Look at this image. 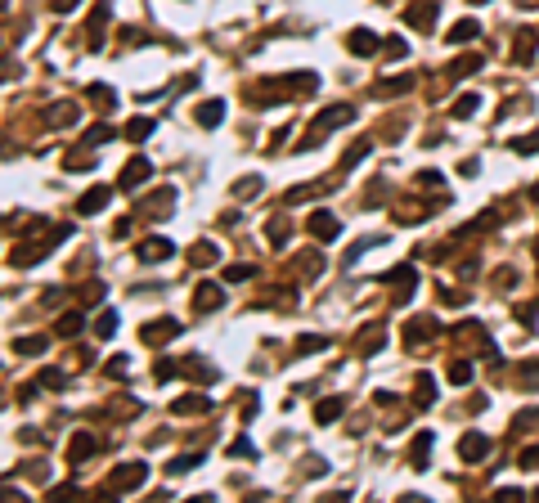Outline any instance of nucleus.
Returning a JSON list of instances; mask_svg holds the SVG:
<instances>
[{"label":"nucleus","instance_id":"nucleus-1","mask_svg":"<svg viewBox=\"0 0 539 503\" xmlns=\"http://www.w3.org/2000/svg\"><path fill=\"white\" fill-rule=\"evenodd\" d=\"M355 117V108H328V113H320V117H315V126H310V140H305V144H320L324 140V131H333V126H346V121Z\"/></svg>","mask_w":539,"mask_h":503},{"label":"nucleus","instance_id":"nucleus-2","mask_svg":"<svg viewBox=\"0 0 539 503\" xmlns=\"http://www.w3.org/2000/svg\"><path fill=\"white\" fill-rule=\"evenodd\" d=\"M485 454H490V436H481V432H468V436L459 440V459H463V463H481Z\"/></svg>","mask_w":539,"mask_h":503},{"label":"nucleus","instance_id":"nucleus-3","mask_svg":"<svg viewBox=\"0 0 539 503\" xmlns=\"http://www.w3.org/2000/svg\"><path fill=\"white\" fill-rule=\"evenodd\" d=\"M404 23L427 32V28L436 23V0H418V5H409V9H404Z\"/></svg>","mask_w":539,"mask_h":503},{"label":"nucleus","instance_id":"nucleus-4","mask_svg":"<svg viewBox=\"0 0 539 503\" xmlns=\"http://www.w3.org/2000/svg\"><path fill=\"white\" fill-rule=\"evenodd\" d=\"M149 481V468L144 463H131V468H117L113 472V490H135V485H144Z\"/></svg>","mask_w":539,"mask_h":503},{"label":"nucleus","instance_id":"nucleus-5","mask_svg":"<svg viewBox=\"0 0 539 503\" xmlns=\"http://www.w3.org/2000/svg\"><path fill=\"white\" fill-rule=\"evenodd\" d=\"M171 252H176V248H171V238H157V234L140 243V261H144V265H153V261H166Z\"/></svg>","mask_w":539,"mask_h":503},{"label":"nucleus","instance_id":"nucleus-6","mask_svg":"<svg viewBox=\"0 0 539 503\" xmlns=\"http://www.w3.org/2000/svg\"><path fill=\"white\" fill-rule=\"evenodd\" d=\"M149 171H153V166H149V162H144V157H135V162H131L126 171H121V180H117V185H121V189H126V193H131V189H140V185H144V180H149Z\"/></svg>","mask_w":539,"mask_h":503},{"label":"nucleus","instance_id":"nucleus-7","mask_svg":"<svg viewBox=\"0 0 539 503\" xmlns=\"http://www.w3.org/2000/svg\"><path fill=\"white\" fill-rule=\"evenodd\" d=\"M220 301H225V292L216 284H198V292H193V310H216Z\"/></svg>","mask_w":539,"mask_h":503},{"label":"nucleus","instance_id":"nucleus-8","mask_svg":"<svg viewBox=\"0 0 539 503\" xmlns=\"http://www.w3.org/2000/svg\"><path fill=\"white\" fill-rule=\"evenodd\" d=\"M337 229H341L337 216H328V212H315V216H310V234H315V238H337Z\"/></svg>","mask_w":539,"mask_h":503},{"label":"nucleus","instance_id":"nucleus-9","mask_svg":"<svg viewBox=\"0 0 539 503\" xmlns=\"http://www.w3.org/2000/svg\"><path fill=\"white\" fill-rule=\"evenodd\" d=\"M220 121H225V104H220V99H207V104L198 108V126H207V131H216Z\"/></svg>","mask_w":539,"mask_h":503},{"label":"nucleus","instance_id":"nucleus-10","mask_svg":"<svg viewBox=\"0 0 539 503\" xmlns=\"http://www.w3.org/2000/svg\"><path fill=\"white\" fill-rule=\"evenodd\" d=\"M341 418V396H328V400H320V404H315V423H337Z\"/></svg>","mask_w":539,"mask_h":503},{"label":"nucleus","instance_id":"nucleus-11","mask_svg":"<svg viewBox=\"0 0 539 503\" xmlns=\"http://www.w3.org/2000/svg\"><path fill=\"white\" fill-rule=\"evenodd\" d=\"M346 45H351V54H373V50H377V36H373V32H364V28H355Z\"/></svg>","mask_w":539,"mask_h":503},{"label":"nucleus","instance_id":"nucleus-12","mask_svg":"<svg viewBox=\"0 0 539 503\" xmlns=\"http://www.w3.org/2000/svg\"><path fill=\"white\" fill-rule=\"evenodd\" d=\"M176 333H180V324H176V319H166V324H149V328H144V341H171Z\"/></svg>","mask_w":539,"mask_h":503},{"label":"nucleus","instance_id":"nucleus-13","mask_svg":"<svg viewBox=\"0 0 539 503\" xmlns=\"http://www.w3.org/2000/svg\"><path fill=\"white\" fill-rule=\"evenodd\" d=\"M476 32H481V28H476L472 18H463V23H454V28H449V41H454V45H468V41H476Z\"/></svg>","mask_w":539,"mask_h":503},{"label":"nucleus","instance_id":"nucleus-14","mask_svg":"<svg viewBox=\"0 0 539 503\" xmlns=\"http://www.w3.org/2000/svg\"><path fill=\"white\" fill-rule=\"evenodd\" d=\"M108 198H113V189H104V185H99V189H90V193L81 198V212H85V216H90V212H99V207H104Z\"/></svg>","mask_w":539,"mask_h":503},{"label":"nucleus","instance_id":"nucleus-15","mask_svg":"<svg viewBox=\"0 0 539 503\" xmlns=\"http://www.w3.org/2000/svg\"><path fill=\"white\" fill-rule=\"evenodd\" d=\"M81 328H85V319H81L77 310H68L63 319H59V337H77V333H81Z\"/></svg>","mask_w":539,"mask_h":503},{"label":"nucleus","instance_id":"nucleus-16","mask_svg":"<svg viewBox=\"0 0 539 503\" xmlns=\"http://www.w3.org/2000/svg\"><path fill=\"white\" fill-rule=\"evenodd\" d=\"M85 454H95V436H77V440H72V454H68V463H81L85 459Z\"/></svg>","mask_w":539,"mask_h":503},{"label":"nucleus","instance_id":"nucleus-17","mask_svg":"<svg viewBox=\"0 0 539 503\" xmlns=\"http://www.w3.org/2000/svg\"><path fill=\"white\" fill-rule=\"evenodd\" d=\"M45 351V337H18L14 341V355H41Z\"/></svg>","mask_w":539,"mask_h":503},{"label":"nucleus","instance_id":"nucleus-18","mask_svg":"<svg viewBox=\"0 0 539 503\" xmlns=\"http://www.w3.org/2000/svg\"><path fill=\"white\" fill-rule=\"evenodd\" d=\"M207 409V396H180L176 400V413H202Z\"/></svg>","mask_w":539,"mask_h":503},{"label":"nucleus","instance_id":"nucleus-19","mask_svg":"<svg viewBox=\"0 0 539 503\" xmlns=\"http://www.w3.org/2000/svg\"><path fill=\"white\" fill-rule=\"evenodd\" d=\"M382 243H387L382 234H377V238H360V243H355V248L346 252V265H351V261H360V256H364V252H369V248H382Z\"/></svg>","mask_w":539,"mask_h":503},{"label":"nucleus","instance_id":"nucleus-20","mask_svg":"<svg viewBox=\"0 0 539 503\" xmlns=\"http://www.w3.org/2000/svg\"><path fill=\"white\" fill-rule=\"evenodd\" d=\"M144 135H153V121H149V117H135L131 126H126V140H135V144H140Z\"/></svg>","mask_w":539,"mask_h":503},{"label":"nucleus","instance_id":"nucleus-21","mask_svg":"<svg viewBox=\"0 0 539 503\" xmlns=\"http://www.w3.org/2000/svg\"><path fill=\"white\" fill-rule=\"evenodd\" d=\"M476 68H481V54H468V59H459V63H454V72H449V77L463 81V77H468V72H476Z\"/></svg>","mask_w":539,"mask_h":503},{"label":"nucleus","instance_id":"nucleus-22","mask_svg":"<svg viewBox=\"0 0 539 503\" xmlns=\"http://www.w3.org/2000/svg\"><path fill=\"white\" fill-rule=\"evenodd\" d=\"M189 261H193V265H212V261H216V248H212V243H198V248L189 252Z\"/></svg>","mask_w":539,"mask_h":503},{"label":"nucleus","instance_id":"nucleus-23","mask_svg":"<svg viewBox=\"0 0 539 503\" xmlns=\"http://www.w3.org/2000/svg\"><path fill=\"white\" fill-rule=\"evenodd\" d=\"M95 333H99V337H113V333H117V310H104L99 324H95Z\"/></svg>","mask_w":539,"mask_h":503},{"label":"nucleus","instance_id":"nucleus-24","mask_svg":"<svg viewBox=\"0 0 539 503\" xmlns=\"http://www.w3.org/2000/svg\"><path fill=\"white\" fill-rule=\"evenodd\" d=\"M413 77H396V81H377V95H400V90H409Z\"/></svg>","mask_w":539,"mask_h":503},{"label":"nucleus","instance_id":"nucleus-25","mask_svg":"<svg viewBox=\"0 0 539 503\" xmlns=\"http://www.w3.org/2000/svg\"><path fill=\"white\" fill-rule=\"evenodd\" d=\"M476 104H481L476 95H459V99H454V117H472V113H476Z\"/></svg>","mask_w":539,"mask_h":503},{"label":"nucleus","instance_id":"nucleus-26","mask_svg":"<svg viewBox=\"0 0 539 503\" xmlns=\"http://www.w3.org/2000/svg\"><path fill=\"white\" fill-rule=\"evenodd\" d=\"M517 468L539 472V445H531V449H521V454H517Z\"/></svg>","mask_w":539,"mask_h":503},{"label":"nucleus","instance_id":"nucleus-27","mask_svg":"<svg viewBox=\"0 0 539 503\" xmlns=\"http://www.w3.org/2000/svg\"><path fill=\"white\" fill-rule=\"evenodd\" d=\"M369 149H373V144H369V140H360V144H355V149H351L346 157H341V171H351V166H355V162L364 157V153H369Z\"/></svg>","mask_w":539,"mask_h":503},{"label":"nucleus","instance_id":"nucleus-28","mask_svg":"<svg viewBox=\"0 0 539 503\" xmlns=\"http://www.w3.org/2000/svg\"><path fill=\"white\" fill-rule=\"evenodd\" d=\"M468 377H472V364H468V360H454V364H449V382H459V387H463Z\"/></svg>","mask_w":539,"mask_h":503},{"label":"nucleus","instance_id":"nucleus-29","mask_svg":"<svg viewBox=\"0 0 539 503\" xmlns=\"http://www.w3.org/2000/svg\"><path fill=\"white\" fill-rule=\"evenodd\" d=\"M517 59H521V63H526V59H535V32L531 28H526V36L517 41Z\"/></svg>","mask_w":539,"mask_h":503},{"label":"nucleus","instance_id":"nucleus-30","mask_svg":"<svg viewBox=\"0 0 539 503\" xmlns=\"http://www.w3.org/2000/svg\"><path fill=\"white\" fill-rule=\"evenodd\" d=\"M404 279H418V274H413V265H400V269H387V274H382V284H404Z\"/></svg>","mask_w":539,"mask_h":503},{"label":"nucleus","instance_id":"nucleus-31","mask_svg":"<svg viewBox=\"0 0 539 503\" xmlns=\"http://www.w3.org/2000/svg\"><path fill=\"white\" fill-rule=\"evenodd\" d=\"M202 463V454H180L176 463H171V472H189V468H198Z\"/></svg>","mask_w":539,"mask_h":503},{"label":"nucleus","instance_id":"nucleus-32","mask_svg":"<svg viewBox=\"0 0 539 503\" xmlns=\"http://www.w3.org/2000/svg\"><path fill=\"white\" fill-rule=\"evenodd\" d=\"M153 377H157V382H171V377H176V364H171V360H157V364H153Z\"/></svg>","mask_w":539,"mask_h":503},{"label":"nucleus","instance_id":"nucleus-33","mask_svg":"<svg viewBox=\"0 0 539 503\" xmlns=\"http://www.w3.org/2000/svg\"><path fill=\"white\" fill-rule=\"evenodd\" d=\"M234 193H238V198H252V193H261V176H248Z\"/></svg>","mask_w":539,"mask_h":503},{"label":"nucleus","instance_id":"nucleus-34","mask_svg":"<svg viewBox=\"0 0 539 503\" xmlns=\"http://www.w3.org/2000/svg\"><path fill=\"white\" fill-rule=\"evenodd\" d=\"M512 149H517V153H539V131H531L526 140H517V144H512Z\"/></svg>","mask_w":539,"mask_h":503},{"label":"nucleus","instance_id":"nucleus-35","mask_svg":"<svg viewBox=\"0 0 539 503\" xmlns=\"http://www.w3.org/2000/svg\"><path fill=\"white\" fill-rule=\"evenodd\" d=\"M252 274H256V265H229V269H225L229 284H234V279H252Z\"/></svg>","mask_w":539,"mask_h":503},{"label":"nucleus","instance_id":"nucleus-36","mask_svg":"<svg viewBox=\"0 0 539 503\" xmlns=\"http://www.w3.org/2000/svg\"><path fill=\"white\" fill-rule=\"evenodd\" d=\"M432 396H436V391H432V377H418V404H432Z\"/></svg>","mask_w":539,"mask_h":503},{"label":"nucleus","instance_id":"nucleus-37","mask_svg":"<svg viewBox=\"0 0 539 503\" xmlns=\"http://www.w3.org/2000/svg\"><path fill=\"white\" fill-rule=\"evenodd\" d=\"M265 234H270V243H284V238H288V220H274Z\"/></svg>","mask_w":539,"mask_h":503},{"label":"nucleus","instance_id":"nucleus-38","mask_svg":"<svg viewBox=\"0 0 539 503\" xmlns=\"http://www.w3.org/2000/svg\"><path fill=\"white\" fill-rule=\"evenodd\" d=\"M108 140H113V131H108V126H95L90 135H85V144H108Z\"/></svg>","mask_w":539,"mask_h":503},{"label":"nucleus","instance_id":"nucleus-39","mask_svg":"<svg viewBox=\"0 0 539 503\" xmlns=\"http://www.w3.org/2000/svg\"><path fill=\"white\" fill-rule=\"evenodd\" d=\"M297 346H301V351H324V346H328V337H301Z\"/></svg>","mask_w":539,"mask_h":503},{"label":"nucleus","instance_id":"nucleus-40","mask_svg":"<svg viewBox=\"0 0 539 503\" xmlns=\"http://www.w3.org/2000/svg\"><path fill=\"white\" fill-rule=\"evenodd\" d=\"M229 454H243V459H252V440H248V436H238L234 445H229Z\"/></svg>","mask_w":539,"mask_h":503},{"label":"nucleus","instance_id":"nucleus-41","mask_svg":"<svg viewBox=\"0 0 539 503\" xmlns=\"http://www.w3.org/2000/svg\"><path fill=\"white\" fill-rule=\"evenodd\" d=\"M41 387H63V373H59V369H45V373H41Z\"/></svg>","mask_w":539,"mask_h":503},{"label":"nucleus","instance_id":"nucleus-42","mask_svg":"<svg viewBox=\"0 0 539 503\" xmlns=\"http://www.w3.org/2000/svg\"><path fill=\"white\" fill-rule=\"evenodd\" d=\"M77 5H81V0H50V9H54V14H72Z\"/></svg>","mask_w":539,"mask_h":503},{"label":"nucleus","instance_id":"nucleus-43","mask_svg":"<svg viewBox=\"0 0 539 503\" xmlns=\"http://www.w3.org/2000/svg\"><path fill=\"white\" fill-rule=\"evenodd\" d=\"M126 373H131L126 360H113V364H108V377H126Z\"/></svg>","mask_w":539,"mask_h":503},{"label":"nucleus","instance_id":"nucleus-44","mask_svg":"<svg viewBox=\"0 0 539 503\" xmlns=\"http://www.w3.org/2000/svg\"><path fill=\"white\" fill-rule=\"evenodd\" d=\"M387 54H391V59L404 54V41H400V36H391V41H387Z\"/></svg>","mask_w":539,"mask_h":503},{"label":"nucleus","instance_id":"nucleus-45","mask_svg":"<svg viewBox=\"0 0 539 503\" xmlns=\"http://www.w3.org/2000/svg\"><path fill=\"white\" fill-rule=\"evenodd\" d=\"M512 499H526V495H521V490H499V495H495V503H512Z\"/></svg>","mask_w":539,"mask_h":503},{"label":"nucleus","instance_id":"nucleus-46","mask_svg":"<svg viewBox=\"0 0 539 503\" xmlns=\"http://www.w3.org/2000/svg\"><path fill=\"white\" fill-rule=\"evenodd\" d=\"M472 5H490V0H472Z\"/></svg>","mask_w":539,"mask_h":503}]
</instances>
